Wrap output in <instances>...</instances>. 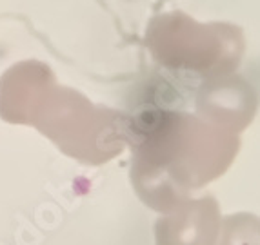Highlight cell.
<instances>
[{
  "instance_id": "8992f818",
  "label": "cell",
  "mask_w": 260,
  "mask_h": 245,
  "mask_svg": "<svg viewBox=\"0 0 260 245\" xmlns=\"http://www.w3.org/2000/svg\"><path fill=\"white\" fill-rule=\"evenodd\" d=\"M215 245H260V218L251 213L222 218Z\"/></svg>"
},
{
  "instance_id": "3957f363",
  "label": "cell",
  "mask_w": 260,
  "mask_h": 245,
  "mask_svg": "<svg viewBox=\"0 0 260 245\" xmlns=\"http://www.w3.org/2000/svg\"><path fill=\"white\" fill-rule=\"evenodd\" d=\"M220 211L213 196L187 198L155 224V245H215L220 231Z\"/></svg>"
},
{
  "instance_id": "7a4b0ae2",
  "label": "cell",
  "mask_w": 260,
  "mask_h": 245,
  "mask_svg": "<svg viewBox=\"0 0 260 245\" xmlns=\"http://www.w3.org/2000/svg\"><path fill=\"white\" fill-rule=\"evenodd\" d=\"M127 120L124 113L95 106L73 89L53 86L29 125L64 155L84 163H104L127 144Z\"/></svg>"
},
{
  "instance_id": "277c9868",
  "label": "cell",
  "mask_w": 260,
  "mask_h": 245,
  "mask_svg": "<svg viewBox=\"0 0 260 245\" xmlns=\"http://www.w3.org/2000/svg\"><path fill=\"white\" fill-rule=\"evenodd\" d=\"M256 95L242 78H220L200 87L197 116L239 134L255 118Z\"/></svg>"
},
{
  "instance_id": "5b68a950",
  "label": "cell",
  "mask_w": 260,
  "mask_h": 245,
  "mask_svg": "<svg viewBox=\"0 0 260 245\" xmlns=\"http://www.w3.org/2000/svg\"><path fill=\"white\" fill-rule=\"evenodd\" d=\"M55 86L48 65L22 62L0 78V118L8 124L29 125L44 95Z\"/></svg>"
},
{
  "instance_id": "6da1fadb",
  "label": "cell",
  "mask_w": 260,
  "mask_h": 245,
  "mask_svg": "<svg viewBox=\"0 0 260 245\" xmlns=\"http://www.w3.org/2000/svg\"><path fill=\"white\" fill-rule=\"evenodd\" d=\"M131 184L144 203L168 213L222 177L239 153V134L200 116L142 109L127 120Z\"/></svg>"
}]
</instances>
